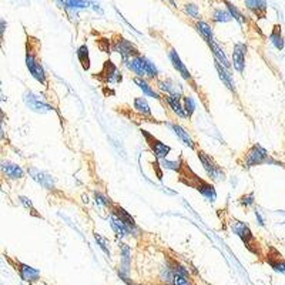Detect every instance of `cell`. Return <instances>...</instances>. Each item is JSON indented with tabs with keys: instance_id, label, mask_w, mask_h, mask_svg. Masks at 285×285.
<instances>
[{
	"instance_id": "6da1fadb",
	"label": "cell",
	"mask_w": 285,
	"mask_h": 285,
	"mask_svg": "<svg viewBox=\"0 0 285 285\" xmlns=\"http://www.w3.org/2000/svg\"><path fill=\"white\" fill-rule=\"evenodd\" d=\"M40 49V40L34 36L26 34V66L37 82H40L43 86H48V76L41 66Z\"/></svg>"
},
{
	"instance_id": "7a4b0ae2",
	"label": "cell",
	"mask_w": 285,
	"mask_h": 285,
	"mask_svg": "<svg viewBox=\"0 0 285 285\" xmlns=\"http://www.w3.org/2000/svg\"><path fill=\"white\" fill-rule=\"evenodd\" d=\"M178 174H180V178H178L180 183L185 184V185H188L191 188L200 191L204 197L208 198L210 201H214V200L217 198V193H216L214 185L208 183V181L203 180L201 177H198L197 174L187 165V163L183 164V169H181V171H180Z\"/></svg>"
},
{
	"instance_id": "3957f363",
	"label": "cell",
	"mask_w": 285,
	"mask_h": 285,
	"mask_svg": "<svg viewBox=\"0 0 285 285\" xmlns=\"http://www.w3.org/2000/svg\"><path fill=\"white\" fill-rule=\"evenodd\" d=\"M243 167L244 169H251V167H255V165H263V164H275V165H282V164L274 160L268 151L259 146V144H254L250 149L247 150L244 153V160H243Z\"/></svg>"
},
{
	"instance_id": "277c9868",
	"label": "cell",
	"mask_w": 285,
	"mask_h": 285,
	"mask_svg": "<svg viewBox=\"0 0 285 285\" xmlns=\"http://www.w3.org/2000/svg\"><path fill=\"white\" fill-rule=\"evenodd\" d=\"M111 50L122 56L123 60L130 59V57H133V56L141 55L140 50H138L131 41L124 39L122 34L118 33H114L113 34V37H111Z\"/></svg>"
},
{
	"instance_id": "5b68a950",
	"label": "cell",
	"mask_w": 285,
	"mask_h": 285,
	"mask_svg": "<svg viewBox=\"0 0 285 285\" xmlns=\"http://www.w3.org/2000/svg\"><path fill=\"white\" fill-rule=\"evenodd\" d=\"M197 157L198 160L201 161V164H203L204 170H205V173L208 174V177L210 178H212V180H216V181H223L225 178V173L224 170L218 165L216 161H214V158L211 156H208L205 151H203V150H197Z\"/></svg>"
},
{
	"instance_id": "8992f818",
	"label": "cell",
	"mask_w": 285,
	"mask_h": 285,
	"mask_svg": "<svg viewBox=\"0 0 285 285\" xmlns=\"http://www.w3.org/2000/svg\"><path fill=\"white\" fill-rule=\"evenodd\" d=\"M230 225H231V230L234 231L238 237L243 240V243L245 244V247H247L250 251L255 254V248H254L252 245H255V247L258 248V243L257 240H255V237H254V234L251 232V230H250V227H248L247 224H244L243 221L235 220V218L231 221Z\"/></svg>"
},
{
	"instance_id": "52a82bcc",
	"label": "cell",
	"mask_w": 285,
	"mask_h": 285,
	"mask_svg": "<svg viewBox=\"0 0 285 285\" xmlns=\"http://www.w3.org/2000/svg\"><path fill=\"white\" fill-rule=\"evenodd\" d=\"M93 77L97 79L99 82L106 83V84H107V83H120L123 80L122 73L118 72L117 66H115L114 63L110 60V59L104 61L102 70H100L99 73H96Z\"/></svg>"
},
{
	"instance_id": "ba28073f",
	"label": "cell",
	"mask_w": 285,
	"mask_h": 285,
	"mask_svg": "<svg viewBox=\"0 0 285 285\" xmlns=\"http://www.w3.org/2000/svg\"><path fill=\"white\" fill-rule=\"evenodd\" d=\"M169 57H170L171 63H173V67L176 68L177 72L181 75V77H183L185 82L190 83L191 88H193L194 91H197L198 94H201L200 88L197 87V84H196V82H194V80H193V77H191V73L188 72V70H187V67L184 66V63L181 61V59H180V56L177 55V52L173 48L169 49Z\"/></svg>"
},
{
	"instance_id": "9c48e42d",
	"label": "cell",
	"mask_w": 285,
	"mask_h": 285,
	"mask_svg": "<svg viewBox=\"0 0 285 285\" xmlns=\"http://www.w3.org/2000/svg\"><path fill=\"white\" fill-rule=\"evenodd\" d=\"M141 134L142 137L146 138V142L149 144L150 150L154 153V156L157 158H160V160H164L165 157L170 154L171 151V147L170 146H165L164 142H161L158 138L153 136V134H150L149 131H146V130H141Z\"/></svg>"
},
{
	"instance_id": "30bf717a",
	"label": "cell",
	"mask_w": 285,
	"mask_h": 285,
	"mask_svg": "<svg viewBox=\"0 0 285 285\" xmlns=\"http://www.w3.org/2000/svg\"><path fill=\"white\" fill-rule=\"evenodd\" d=\"M6 258L7 261H9V264L13 267L14 271L20 275V278L23 281H26V282H36V281H39V278H40V271L34 270V268L29 267V265L23 264L20 261H13V259H10L9 257Z\"/></svg>"
},
{
	"instance_id": "8fae6325",
	"label": "cell",
	"mask_w": 285,
	"mask_h": 285,
	"mask_svg": "<svg viewBox=\"0 0 285 285\" xmlns=\"http://www.w3.org/2000/svg\"><path fill=\"white\" fill-rule=\"evenodd\" d=\"M110 212H111V214H114V216H117V217L120 218L123 223H124V224L129 227L130 232H131L133 235H137V232H140V230H138V227H137V224L134 223L133 217H131L129 212L124 210L123 207L117 205V204H111V207H110Z\"/></svg>"
},
{
	"instance_id": "7c38bea8",
	"label": "cell",
	"mask_w": 285,
	"mask_h": 285,
	"mask_svg": "<svg viewBox=\"0 0 285 285\" xmlns=\"http://www.w3.org/2000/svg\"><path fill=\"white\" fill-rule=\"evenodd\" d=\"M245 53H247V44L245 43H235L232 50V64L238 73H244L245 67Z\"/></svg>"
},
{
	"instance_id": "4fadbf2b",
	"label": "cell",
	"mask_w": 285,
	"mask_h": 285,
	"mask_svg": "<svg viewBox=\"0 0 285 285\" xmlns=\"http://www.w3.org/2000/svg\"><path fill=\"white\" fill-rule=\"evenodd\" d=\"M244 5L254 16H257V20L267 19V12H268L267 0H244Z\"/></svg>"
},
{
	"instance_id": "5bb4252c",
	"label": "cell",
	"mask_w": 285,
	"mask_h": 285,
	"mask_svg": "<svg viewBox=\"0 0 285 285\" xmlns=\"http://www.w3.org/2000/svg\"><path fill=\"white\" fill-rule=\"evenodd\" d=\"M28 171L34 181H37V183L40 184L41 187H44L46 190H53V188H55V180L52 178V176H50L49 173L39 170V169H36V167H30Z\"/></svg>"
},
{
	"instance_id": "9a60e30c",
	"label": "cell",
	"mask_w": 285,
	"mask_h": 285,
	"mask_svg": "<svg viewBox=\"0 0 285 285\" xmlns=\"http://www.w3.org/2000/svg\"><path fill=\"white\" fill-rule=\"evenodd\" d=\"M25 103L28 106L29 109H32L33 111H37V113H48V111H52V106H49L48 103L41 102L40 99L36 94H33L32 91H28L25 94Z\"/></svg>"
},
{
	"instance_id": "2e32d148",
	"label": "cell",
	"mask_w": 285,
	"mask_h": 285,
	"mask_svg": "<svg viewBox=\"0 0 285 285\" xmlns=\"http://www.w3.org/2000/svg\"><path fill=\"white\" fill-rule=\"evenodd\" d=\"M169 127H170L174 133H176V136L181 140V141L185 144V146H188L191 150H196V144H194V141H193V138L190 137V134H188V131H185V129H183L180 124H176V123H169L167 124Z\"/></svg>"
},
{
	"instance_id": "e0dca14e",
	"label": "cell",
	"mask_w": 285,
	"mask_h": 285,
	"mask_svg": "<svg viewBox=\"0 0 285 285\" xmlns=\"http://www.w3.org/2000/svg\"><path fill=\"white\" fill-rule=\"evenodd\" d=\"M110 225H111V228H113V231H114L117 237L124 238L131 234L129 230V227L124 224V223H123L122 220L117 217V216L111 214V212H110Z\"/></svg>"
},
{
	"instance_id": "ac0fdd59",
	"label": "cell",
	"mask_w": 285,
	"mask_h": 285,
	"mask_svg": "<svg viewBox=\"0 0 285 285\" xmlns=\"http://www.w3.org/2000/svg\"><path fill=\"white\" fill-rule=\"evenodd\" d=\"M2 170L12 180H19V178H23V176H25V171L21 170L20 165L10 163V161H3L2 163Z\"/></svg>"
},
{
	"instance_id": "d6986e66",
	"label": "cell",
	"mask_w": 285,
	"mask_h": 285,
	"mask_svg": "<svg viewBox=\"0 0 285 285\" xmlns=\"http://www.w3.org/2000/svg\"><path fill=\"white\" fill-rule=\"evenodd\" d=\"M157 84H158V88H161L167 96H173V97L181 99L183 90H181L180 86H177L174 82H171V80H160V82H157Z\"/></svg>"
},
{
	"instance_id": "ffe728a7",
	"label": "cell",
	"mask_w": 285,
	"mask_h": 285,
	"mask_svg": "<svg viewBox=\"0 0 285 285\" xmlns=\"http://www.w3.org/2000/svg\"><path fill=\"white\" fill-rule=\"evenodd\" d=\"M191 25H193V28L196 29L198 33L201 34V37L205 40L207 44L211 43L212 40H216V39H214V34H212V29H211V26L208 23H205V21L203 20H197L196 23H191Z\"/></svg>"
},
{
	"instance_id": "44dd1931",
	"label": "cell",
	"mask_w": 285,
	"mask_h": 285,
	"mask_svg": "<svg viewBox=\"0 0 285 285\" xmlns=\"http://www.w3.org/2000/svg\"><path fill=\"white\" fill-rule=\"evenodd\" d=\"M211 20L214 23H227V21L232 20V14L230 13V10H225L221 7H216L211 12Z\"/></svg>"
},
{
	"instance_id": "7402d4cb",
	"label": "cell",
	"mask_w": 285,
	"mask_h": 285,
	"mask_svg": "<svg viewBox=\"0 0 285 285\" xmlns=\"http://www.w3.org/2000/svg\"><path fill=\"white\" fill-rule=\"evenodd\" d=\"M270 41L274 44V48L282 50L284 49V37H282V30H281V25H274L272 26V32L270 34Z\"/></svg>"
},
{
	"instance_id": "603a6c76",
	"label": "cell",
	"mask_w": 285,
	"mask_h": 285,
	"mask_svg": "<svg viewBox=\"0 0 285 285\" xmlns=\"http://www.w3.org/2000/svg\"><path fill=\"white\" fill-rule=\"evenodd\" d=\"M216 67H217L220 79L223 80V83L225 84V87L230 88L231 91H235V87H234V83H232V79H231V75L230 72H228V68H225L224 66H221L218 61H216Z\"/></svg>"
},
{
	"instance_id": "cb8c5ba5",
	"label": "cell",
	"mask_w": 285,
	"mask_h": 285,
	"mask_svg": "<svg viewBox=\"0 0 285 285\" xmlns=\"http://www.w3.org/2000/svg\"><path fill=\"white\" fill-rule=\"evenodd\" d=\"M134 83H136L138 87L141 88L142 93H146V94L153 97V99H156V100H161V96L158 94L157 91H154V90L151 88V86H150L149 83L146 82L142 77H134Z\"/></svg>"
},
{
	"instance_id": "d4e9b609",
	"label": "cell",
	"mask_w": 285,
	"mask_h": 285,
	"mask_svg": "<svg viewBox=\"0 0 285 285\" xmlns=\"http://www.w3.org/2000/svg\"><path fill=\"white\" fill-rule=\"evenodd\" d=\"M164 99H165L167 104L170 106L171 109H173V111H174V113H176L178 117H181V118L187 117V115H185V111H184V107L181 106V103H180V99H178V97H173V96H165Z\"/></svg>"
},
{
	"instance_id": "484cf974",
	"label": "cell",
	"mask_w": 285,
	"mask_h": 285,
	"mask_svg": "<svg viewBox=\"0 0 285 285\" xmlns=\"http://www.w3.org/2000/svg\"><path fill=\"white\" fill-rule=\"evenodd\" d=\"M134 109H136V111H138L140 114L147 115L150 120H153V117H151V110H150L149 103L146 102V99H142V97L134 99Z\"/></svg>"
},
{
	"instance_id": "4316f807",
	"label": "cell",
	"mask_w": 285,
	"mask_h": 285,
	"mask_svg": "<svg viewBox=\"0 0 285 285\" xmlns=\"http://www.w3.org/2000/svg\"><path fill=\"white\" fill-rule=\"evenodd\" d=\"M181 10L185 16L193 17L194 20H200V9L196 3H183Z\"/></svg>"
},
{
	"instance_id": "83f0119b",
	"label": "cell",
	"mask_w": 285,
	"mask_h": 285,
	"mask_svg": "<svg viewBox=\"0 0 285 285\" xmlns=\"http://www.w3.org/2000/svg\"><path fill=\"white\" fill-rule=\"evenodd\" d=\"M77 57H79V61L82 63V67L84 70H88L90 68V55H88V49L86 44L77 49Z\"/></svg>"
},
{
	"instance_id": "f1b7e54d",
	"label": "cell",
	"mask_w": 285,
	"mask_h": 285,
	"mask_svg": "<svg viewBox=\"0 0 285 285\" xmlns=\"http://www.w3.org/2000/svg\"><path fill=\"white\" fill-rule=\"evenodd\" d=\"M120 252H122V265L123 270L126 272H129L130 268V259H131V251H130V247L127 244H120Z\"/></svg>"
},
{
	"instance_id": "f546056e",
	"label": "cell",
	"mask_w": 285,
	"mask_h": 285,
	"mask_svg": "<svg viewBox=\"0 0 285 285\" xmlns=\"http://www.w3.org/2000/svg\"><path fill=\"white\" fill-rule=\"evenodd\" d=\"M94 240H96V243H97V245H99L103 251L106 252V255H109V258H110V241L109 240H107L106 237H103V235H100V234H97V232H94Z\"/></svg>"
},
{
	"instance_id": "4dcf8cb0",
	"label": "cell",
	"mask_w": 285,
	"mask_h": 285,
	"mask_svg": "<svg viewBox=\"0 0 285 285\" xmlns=\"http://www.w3.org/2000/svg\"><path fill=\"white\" fill-rule=\"evenodd\" d=\"M86 7H88V3L84 0H66V10H77Z\"/></svg>"
},
{
	"instance_id": "1f68e13d",
	"label": "cell",
	"mask_w": 285,
	"mask_h": 285,
	"mask_svg": "<svg viewBox=\"0 0 285 285\" xmlns=\"http://www.w3.org/2000/svg\"><path fill=\"white\" fill-rule=\"evenodd\" d=\"M184 111H185V115L191 118V115L194 113V110H196V103L193 100V97L190 96H187V97H184Z\"/></svg>"
},
{
	"instance_id": "d6a6232c",
	"label": "cell",
	"mask_w": 285,
	"mask_h": 285,
	"mask_svg": "<svg viewBox=\"0 0 285 285\" xmlns=\"http://www.w3.org/2000/svg\"><path fill=\"white\" fill-rule=\"evenodd\" d=\"M171 270H173V268H171ZM173 271H174V270H173ZM173 285H193V282H191L190 277H187V275H183V274H180V272L174 271Z\"/></svg>"
},
{
	"instance_id": "836d02e7",
	"label": "cell",
	"mask_w": 285,
	"mask_h": 285,
	"mask_svg": "<svg viewBox=\"0 0 285 285\" xmlns=\"http://www.w3.org/2000/svg\"><path fill=\"white\" fill-rule=\"evenodd\" d=\"M20 203L23 204V205H25V208H28L29 212H30L32 216H34V217L41 218L40 214H39V212H36V208H34V207H33V204H32V201H30V198L23 197V196H21V197H20Z\"/></svg>"
},
{
	"instance_id": "e575fe53",
	"label": "cell",
	"mask_w": 285,
	"mask_h": 285,
	"mask_svg": "<svg viewBox=\"0 0 285 285\" xmlns=\"http://www.w3.org/2000/svg\"><path fill=\"white\" fill-rule=\"evenodd\" d=\"M96 44L104 53H110V50H111V39H99L96 41Z\"/></svg>"
},
{
	"instance_id": "d590c367",
	"label": "cell",
	"mask_w": 285,
	"mask_h": 285,
	"mask_svg": "<svg viewBox=\"0 0 285 285\" xmlns=\"http://www.w3.org/2000/svg\"><path fill=\"white\" fill-rule=\"evenodd\" d=\"M94 198H96V203L99 204V205L111 207V201H110V198H107L106 196H103V194H100V193H96Z\"/></svg>"
},
{
	"instance_id": "8d00e7d4",
	"label": "cell",
	"mask_w": 285,
	"mask_h": 285,
	"mask_svg": "<svg viewBox=\"0 0 285 285\" xmlns=\"http://www.w3.org/2000/svg\"><path fill=\"white\" fill-rule=\"evenodd\" d=\"M240 204L243 205V207H250V205H252L254 204V194L252 193H250V194H245V196H243V197L240 198Z\"/></svg>"
},
{
	"instance_id": "74e56055",
	"label": "cell",
	"mask_w": 285,
	"mask_h": 285,
	"mask_svg": "<svg viewBox=\"0 0 285 285\" xmlns=\"http://www.w3.org/2000/svg\"><path fill=\"white\" fill-rule=\"evenodd\" d=\"M163 2H165V3L171 7V9H177V3L174 2V0H163Z\"/></svg>"
},
{
	"instance_id": "f35d334b",
	"label": "cell",
	"mask_w": 285,
	"mask_h": 285,
	"mask_svg": "<svg viewBox=\"0 0 285 285\" xmlns=\"http://www.w3.org/2000/svg\"><path fill=\"white\" fill-rule=\"evenodd\" d=\"M5 25H6V21L2 20V37H3V34H5Z\"/></svg>"
}]
</instances>
